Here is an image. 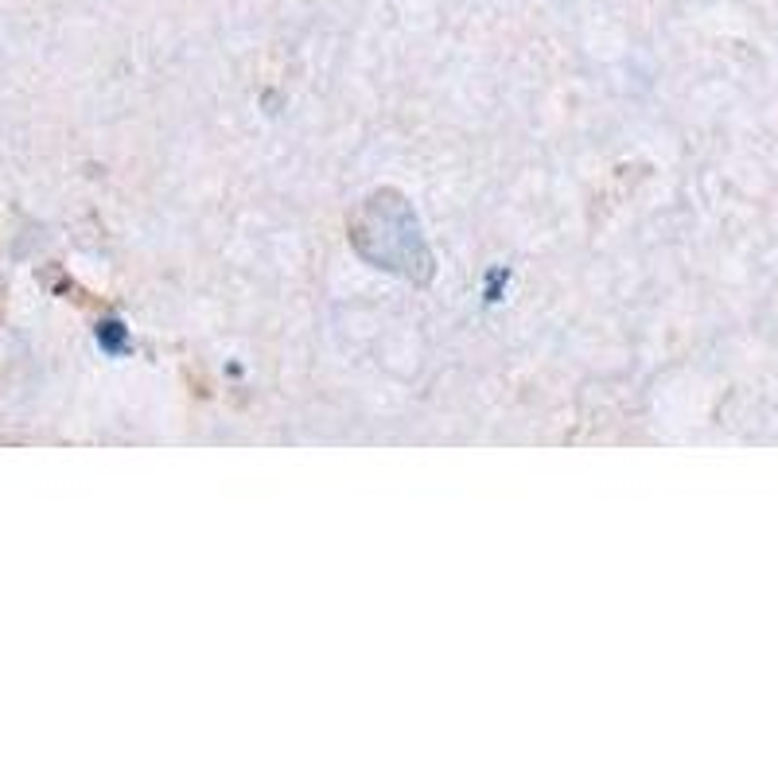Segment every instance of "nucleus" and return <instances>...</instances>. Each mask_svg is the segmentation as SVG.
I'll return each instance as SVG.
<instances>
[]
</instances>
